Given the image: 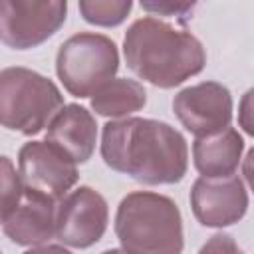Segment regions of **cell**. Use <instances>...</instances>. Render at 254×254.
<instances>
[{"label": "cell", "instance_id": "6da1fadb", "mask_svg": "<svg viewBox=\"0 0 254 254\" xmlns=\"http://www.w3.org/2000/svg\"><path fill=\"white\" fill-rule=\"evenodd\" d=\"M101 157L113 171L143 185L179 183L189 165L187 141L171 125L155 119H117L103 127Z\"/></svg>", "mask_w": 254, "mask_h": 254}, {"label": "cell", "instance_id": "7a4b0ae2", "mask_svg": "<svg viewBox=\"0 0 254 254\" xmlns=\"http://www.w3.org/2000/svg\"><path fill=\"white\" fill-rule=\"evenodd\" d=\"M129 69L157 87H175L202 71L206 54L202 44L185 30L157 20H135L123 40Z\"/></svg>", "mask_w": 254, "mask_h": 254}, {"label": "cell", "instance_id": "3957f363", "mask_svg": "<svg viewBox=\"0 0 254 254\" xmlns=\"http://www.w3.org/2000/svg\"><path fill=\"white\" fill-rule=\"evenodd\" d=\"M115 234L125 254H181L183 218L165 194L137 190L117 208Z\"/></svg>", "mask_w": 254, "mask_h": 254}, {"label": "cell", "instance_id": "277c9868", "mask_svg": "<svg viewBox=\"0 0 254 254\" xmlns=\"http://www.w3.org/2000/svg\"><path fill=\"white\" fill-rule=\"evenodd\" d=\"M64 107L58 85L28 67L0 71V125L24 135H36Z\"/></svg>", "mask_w": 254, "mask_h": 254}, {"label": "cell", "instance_id": "5b68a950", "mask_svg": "<svg viewBox=\"0 0 254 254\" xmlns=\"http://www.w3.org/2000/svg\"><path fill=\"white\" fill-rule=\"evenodd\" d=\"M119 67L115 42L107 36L81 32L67 38L56 56V71L64 87L75 97L93 95L113 79Z\"/></svg>", "mask_w": 254, "mask_h": 254}, {"label": "cell", "instance_id": "8992f818", "mask_svg": "<svg viewBox=\"0 0 254 254\" xmlns=\"http://www.w3.org/2000/svg\"><path fill=\"white\" fill-rule=\"evenodd\" d=\"M65 14V2L0 0V42L14 50L34 48L60 30Z\"/></svg>", "mask_w": 254, "mask_h": 254}, {"label": "cell", "instance_id": "52a82bcc", "mask_svg": "<svg viewBox=\"0 0 254 254\" xmlns=\"http://www.w3.org/2000/svg\"><path fill=\"white\" fill-rule=\"evenodd\" d=\"M22 187L52 200L64 198L77 183L75 163L48 141H30L18 155Z\"/></svg>", "mask_w": 254, "mask_h": 254}, {"label": "cell", "instance_id": "ba28073f", "mask_svg": "<svg viewBox=\"0 0 254 254\" xmlns=\"http://www.w3.org/2000/svg\"><path fill=\"white\" fill-rule=\"evenodd\" d=\"M107 216L105 198L89 187H79L56 206V236L67 246L87 248L103 236Z\"/></svg>", "mask_w": 254, "mask_h": 254}, {"label": "cell", "instance_id": "9c48e42d", "mask_svg": "<svg viewBox=\"0 0 254 254\" xmlns=\"http://www.w3.org/2000/svg\"><path fill=\"white\" fill-rule=\"evenodd\" d=\"M173 109L187 131L206 137L228 127L232 119V97L222 83L202 81L179 91L173 99Z\"/></svg>", "mask_w": 254, "mask_h": 254}, {"label": "cell", "instance_id": "30bf717a", "mask_svg": "<svg viewBox=\"0 0 254 254\" xmlns=\"http://www.w3.org/2000/svg\"><path fill=\"white\" fill-rule=\"evenodd\" d=\"M190 206L196 220L204 226H228L238 222L248 208V192L240 177H220L194 181Z\"/></svg>", "mask_w": 254, "mask_h": 254}, {"label": "cell", "instance_id": "8fae6325", "mask_svg": "<svg viewBox=\"0 0 254 254\" xmlns=\"http://www.w3.org/2000/svg\"><path fill=\"white\" fill-rule=\"evenodd\" d=\"M4 234L20 246H40L56 234L54 200L24 189L18 206L4 220Z\"/></svg>", "mask_w": 254, "mask_h": 254}, {"label": "cell", "instance_id": "7c38bea8", "mask_svg": "<svg viewBox=\"0 0 254 254\" xmlns=\"http://www.w3.org/2000/svg\"><path fill=\"white\" fill-rule=\"evenodd\" d=\"M95 139H97L95 119L85 107L77 103L64 105L50 121L46 133V141L58 147L75 165L85 163L93 155Z\"/></svg>", "mask_w": 254, "mask_h": 254}, {"label": "cell", "instance_id": "4fadbf2b", "mask_svg": "<svg viewBox=\"0 0 254 254\" xmlns=\"http://www.w3.org/2000/svg\"><path fill=\"white\" fill-rule=\"evenodd\" d=\"M242 147L244 141L232 127L206 137H196L192 145L194 167L206 179L230 177L240 165Z\"/></svg>", "mask_w": 254, "mask_h": 254}, {"label": "cell", "instance_id": "5bb4252c", "mask_svg": "<svg viewBox=\"0 0 254 254\" xmlns=\"http://www.w3.org/2000/svg\"><path fill=\"white\" fill-rule=\"evenodd\" d=\"M147 101L143 85L135 79L115 77L91 95V107L105 117H125L139 111Z\"/></svg>", "mask_w": 254, "mask_h": 254}, {"label": "cell", "instance_id": "9a60e30c", "mask_svg": "<svg viewBox=\"0 0 254 254\" xmlns=\"http://www.w3.org/2000/svg\"><path fill=\"white\" fill-rule=\"evenodd\" d=\"M131 2L127 0H83L79 10L83 18L97 26H117L131 12Z\"/></svg>", "mask_w": 254, "mask_h": 254}, {"label": "cell", "instance_id": "2e32d148", "mask_svg": "<svg viewBox=\"0 0 254 254\" xmlns=\"http://www.w3.org/2000/svg\"><path fill=\"white\" fill-rule=\"evenodd\" d=\"M22 192H24V187L12 161L0 155V224H4L10 212L18 206Z\"/></svg>", "mask_w": 254, "mask_h": 254}, {"label": "cell", "instance_id": "e0dca14e", "mask_svg": "<svg viewBox=\"0 0 254 254\" xmlns=\"http://www.w3.org/2000/svg\"><path fill=\"white\" fill-rule=\"evenodd\" d=\"M198 254H244L232 236L228 234H214L208 238V242L200 248Z\"/></svg>", "mask_w": 254, "mask_h": 254}, {"label": "cell", "instance_id": "ac0fdd59", "mask_svg": "<svg viewBox=\"0 0 254 254\" xmlns=\"http://www.w3.org/2000/svg\"><path fill=\"white\" fill-rule=\"evenodd\" d=\"M141 6L145 10H149V12L171 14V16H179V14H183V12L192 8V4H189V2H183V4H177V2H145Z\"/></svg>", "mask_w": 254, "mask_h": 254}, {"label": "cell", "instance_id": "d6986e66", "mask_svg": "<svg viewBox=\"0 0 254 254\" xmlns=\"http://www.w3.org/2000/svg\"><path fill=\"white\" fill-rule=\"evenodd\" d=\"M24 254H71L69 250L62 248V246H56V244H44V246H36Z\"/></svg>", "mask_w": 254, "mask_h": 254}, {"label": "cell", "instance_id": "ffe728a7", "mask_svg": "<svg viewBox=\"0 0 254 254\" xmlns=\"http://www.w3.org/2000/svg\"><path fill=\"white\" fill-rule=\"evenodd\" d=\"M101 254H125V252H123V250H115V248H113V250H105V252H101Z\"/></svg>", "mask_w": 254, "mask_h": 254}, {"label": "cell", "instance_id": "44dd1931", "mask_svg": "<svg viewBox=\"0 0 254 254\" xmlns=\"http://www.w3.org/2000/svg\"><path fill=\"white\" fill-rule=\"evenodd\" d=\"M0 254H2V252H0Z\"/></svg>", "mask_w": 254, "mask_h": 254}]
</instances>
